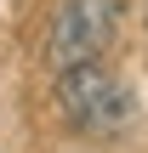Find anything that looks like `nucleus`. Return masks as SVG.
<instances>
[{"label": "nucleus", "instance_id": "obj_1", "mask_svg": "<svg viewBox=\"0 0 148 153\" xmlns=\"http://www.w3.org/2000/svg\"><path fill=\"white\" fill-rule=\"evenodd\" d=\"M57 114L86 136H120L137 119V97L125 91V79L114 68L80 62V68L57 74Z\"/></svg>", "mask_w": 148, "mask_h": 153}, {"label": "nucleus", "instance_id": "obj_2", "mask_svg": "<svg viewBox=\"0 0 148 153\" xmlns=\"http://www.w3.org/2000/svg\"><path fill=\"white\" fill-rule=\"evenodd\" d=\"M120 34V0H57L46 28V62L51 74H68L80 62H97Z\"/></svg>", "mask_w": 148, "mask_h": 153}]
</instances>
